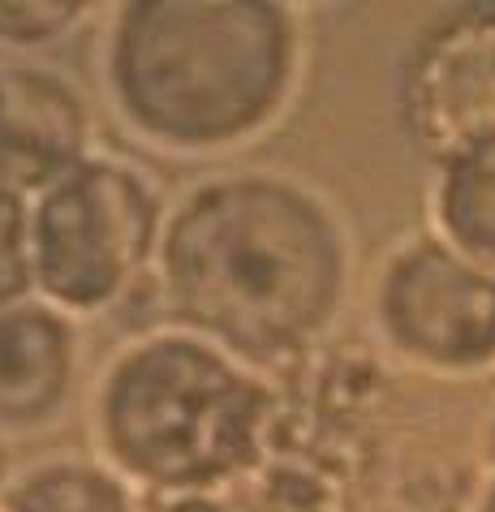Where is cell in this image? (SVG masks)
<instances>
[{"instance_id": "1", "label": "cell", "mask_w": 495, "mask_h": 512, "mask_svg": "<svg viewBox=\"0 0 495 512\" xmlns=\"http://www.w3.org/2000/svg\"><path fill=\"white\" fill-rule=\"evenodd\" d=\"M155 297L164 323L285 383L319 358L353 289L341 207L285 168H216L168 203Z\"/></svg>"}, {"instance_id": "2", "label": "cell", "mask_w": 495, "mask_h": 512, "mask_svg": "<svg viewBox=\"0 0 495 512\" xmlns=\"http://www.w3.org/2000/svg\"><path fill=\"white\" fill-rule=\"evenodd\" d=\"M302 74L306 22L280 0H130L99 44L108 112L173 160L254 147L289 117Z\"/></svg>"}, {"instance_id": "3", "label": "cell", "mask_w": 495, "mask_h": 512, "mask_svg": "<svg viewBox=\"0 0 495 512\" xmlns=\"http://www.w3.org/2000/svg\"><path fill=\"white\" fill-rule=\"evenodd\" d=\"M91 444L138 495H233L272 457L280 383L177 323L134 332L99 366Z\"/></svg>"}, {"instance_id": "4", "label": "cell", "mask_w": 495, "mask_h": 512, "mask_svg": "<svg viewBox=\"0 0 495 512\" xmlns=\"http://www.w3.org/2000/svg\"><path fill=\"white\" fill-rule=\"evenodd\" d=\"M168 220L155 173L99 147L74 173L31 198V280L69 319L121 310L151 284Z\"/></svg>"}, {"instance_id": "5", "label": "cell", "mask_w": 495, "mask_h": 512, "mask_svg": "<svg viewBox=\"0 0 495 512\" xmlns=\"http://www.w3.org/2000/svg\"><path fill=\"white\" fill-rule=\"evenodd\" d=\"M371 323L379 349L418 375L465 383L495 371V276L431 229L384 254Z\"/></svg>"}, {"instance_id": "6", "label": "cell", "mask_w": 495, "mask_h": 512, "mask_svg": "<svg viewBox=\"0 0 495 512\" xmlns=\"http://www.w3.org/2000/svg\"><path fill=\"white\" fill-rule=\"evenodd\" d=\"M396 117L435 168L495 138V5H457L414 35Z\"/></svg>"}, {"instance_id": "7", "label": "cell", "mask_w": 495, "mask_h": 512, "mask_svg": "<svg viewBox=\"0 0 495 512\" xmlns=\"http://www.w3.org/2000/svg\"><path fill=\"white\" fill-rule=\"evenodd\" d=\"M95 151L87 91L35 56H0V181L35 198Z\"/></svg>"}, {"instance_id": "8", "label": "cell", "mask_w": 495, "mask_h": 512, "mask_svg": "<svg viewBox=\"0 0 495 512\" xmlns=\"http://www.w3.org/2000/svg\"><path fill=\"white\" fill-rule=\"evenodd\" d=\"M78 388L82 323L35 293L0 306V439L52 431Z\"/></svg>"}, {"instance_id": "9", "label": "cell", "mask_w": 495, "mask_h": 512, "mask_svg": "<svg viewBox=\"0 0 495 512\" xmlns=\"http://www.w3.org/2000/svg\"><path fill=\"white\" fill-rule=\"evenodd\" d=\"M431 233L495 276V138L435 168Z\"/></svg>"}, {"instance_id": "10", "label": "cell", "mask_w": 495, "mask_h": 512, "mask_svg": "<svg viewBox=\"0 0 495 512\" xmlns=\"http://www.w3.org/2000/svg\"><path fill=\"white\" fill-rule=\"evenodd\" d=\"M138 495L99 457H48L18 469L0 491V512H138Z\"/></svg>"}, {"instance_id": "11", "label": "cell", "mask_w": 495, "mask_h": 512, "mask_svg": "<svg viewBox=\"0 0 495 512\" xmlns=\"http://www.w3.org/2000/svg\"><path fill=\"white\" fill-rule=\"evenodd\" d=\"M91 0H0V56H31L78 35L91 22Z\"/></svg>"}, {"instance_id": "12", "label": "cell", "mask_w": 495, "mask_h": 512, "mask_svg": "<svg viewBox=\"0 0 495 512\" xmlns=\"http://www.w3.org/2000/svg\"><path fill=\"white\" fill-rule=\"evenodd\" d=\"M31 293V198L0 181V306Z\"/></svg>"}, {"instance_id": "13", "label": "cell", "mask_w": 495, "mask_h": 512, "mask_svg": "<svg viewBox=\"0 0 495 512\" xmlns=\"http://www.w3.org/2000/svg\"><path fill=\"white\" fill-rule=\"evenodd\" d=\"M242 512H345L341 491H332L310 465L276 469L272 487H263Z\"/></svg>"}, {"instance_id": "14", "label": "cell", "mask_w": 495, "mask_h": 512, "mask_svg": "<svg viewBox=\"0 0 495 512\" xmlns=\"http://www.w3.org/2000/svg\"><path fill=\"white\" fill-rule=\"evenodd\" d=\"M138 512H242L233 495H143Z\"/></svg>"}, {"instance_id": "15", "label": "cell", "mask_w": 495, "mask_h": 512, "mask_svg": "<svg viewBox=\"0 0 495 512\" xmlns=\"http://www.w3.org/2000/svg\"><path fill=\"white\" fill-rule=\"evenodd\" d=\"M474 452H478V465H483V478L495 474V396H491V405L483 409V418H478Z\"/></svg>"}, {"instance_id": "16", "label": "cell", "mask_w": 495, "mask_h": 512, "mask_svg": "<svg viewBox=\"0 0 495 512\" xmlns=\"http://www.w3.org/2000/svg\"><path fill=\"white\" fill-rule=\"evenodd\" d=\"M470 512H495V474H487L483 482H478V491L470 500Z\"/></svg>"}, {"instance_id": "17", "label": "cell", "mask_w": 495, "mask_h": 512, "mask_svg": "<svg viewBox=\"0 0 495 512\" xmlns=\"http://www.w3.org/2000/svg\"><path fill=\"white\" fill-rule=\"evenodd\" d=\"M13 474H18V469H13V465L5 461V439H0V491L9 487V478H13Z\"/></svg>"}]
</instances>
